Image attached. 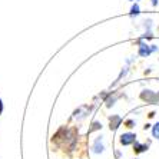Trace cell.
I'll list each match as a JSON object with an SVG mask.
<instances>
[{
	"mask_svg": "<svg viewBox=\"0 0 159 159\" xmlns=\"http://www.w3.org/2000/svg\"><path fill=\"white\" fill-rule=\"evenodd\" d=\"M141 99L146 103H156L159 102V98H158V93L152 92V90H143L141 93Z\"/></svg>",
	"mask_w": 159,
	"mask_h": 159,
	"instance_id": "1",
	"label": "cell"
},
{
	"mask_svg": "<svg viewBox=\"0 0 159 159\" xmlns=\"http://www.w3.org/2000/svg\"><path fill=\"white\" fill-rule=\"evenodd\" d=\"M135 142H136V135H135V133L128 132V133H123L122 136H120V143H122L123 146H128V145L135 143Z\"/></svg>",
	"mask_w": 159,
	"mask_h": 159,
	"instance_id": "2",
	"label": "cell"
},
{
	"mask_svg": "<svg viewBox=\"0 0 159 159\" xmlns=\"http://www.w3.org/2000/svg\"><path fill=\"white\" fill-rule=\"evenodd\" d=\"M120 123H122V118H120V116L112 115L111 118H109V128H111V130H116Z\"/></svg>",
	"mask_w": 159,
	"mask_h": 159,
	"instance_id": "3",
	"label": "cell"
},
{
	"mask_svg": "<svg viewBox=\"0 0 159 159\" xmlns=\"http://www.w3.org/2000/svg\"><path fill=\"white\" fill-rule=\"evenodd\" d=\"M103 149H105V146H103V142H102V136L96 138V139H95V143H93V146H92V151L95 152V153H102Z\"/></svg>",
	"mask_w": 159,
	"mask_h": 159,
	"instance_id": "4",
	"label": "cell"
},
{
	"mask_svg": "<svg viewBox=\"0 0 159 159\" xmlns=\"http://www.w3.org/2000/svg\"><path fill=\"white\" fill-rule=\"evenodd\" d=\"M146 149H148V145H141V143H138V142L133 143V151L136 152V153H142V152H145Z\"/></svg>",
	"mask_w": 159,
	"mask_h": 159,
	"instance_id": "5",
	"label": "cell"
},
{
	"mask_svg": "<svg viewBox=\"0 0 159 159\" xmlns=\"http://www.w3.org/2000/svg\"><path fill=\"white\" fill-rule=\"evenodd\" d=\"M149 53H151V49H149V46H146V44H142L141 49H139V55H141V56H148Z\"/></svg>",
	"mask_w": 159,
	"mask_h": 159,
	"instance_id": "6",
	"label": "cell"
},
{
	"mask_svg": "<svg viewBox=\"0 0 159 159\" xmlns=\"http://www.w3.org/2000/svg\"><path fill=\"white\" fill-rule=\"evenodd\" d=\"M99 129H102V123H100V122H93L92 123V128L89 129L88 133H92V132H95V130H99Z\"/></svg>",
	"mask_w": 159,
	"mask_h": 159,
	"instance_id": "7",
	"label": "cell"
},
{
	"mask_svg": "<svg viewBox=\"0 0 159 159\" xmlns=\"http://www.w3.org/2000/svg\"><path fill=\"white\" fill-rule=\"evenodd\" d=\"M152 136L156 138V139H159V122L152 128Z\"/></svg>",
	"mask_w": 159,
	"mask_h": 159,
	"instance_id": "8",
	"label": "cell"
},
{
	"mask_svg": "<svg viewBox=\"0 0 159 159\" xmlns=\"http://www.w3.org/2000/svg\"><path fill=\"white\" fill-rule=\"evenodd\" d=\"M125 125H126V128H133L135 126V120H126Z\"/></svg>",
	"mask_w": 159,
	"mask_h": 159,
	"instance_id": "9",
	"label": "cell"
},
{
	"mask_svg": "<svg viewBox=\"0 0 159 159\" xmlns=\"http://www.w3.org/2000/svg\"><path fill=\"white\" fill-rule=\"evenodd\" d=\"M2 112H3V102L0 99V115H2Z\"/></svg>",
	"mask_w": 159,
	"mask_h": 159,
	"instance_id": "10",
	"label": "cell"
},
{
	"mask_svg": "<svg viewBox=\"0 0 159 159\" xmlns=\"http://www.w3.org/2000/svg\"><path fill=\"white\" fill-rule=\"evenodd\" d=\"M149 128H151V125H149V123H146V125L143 126V129H145V130H146V129H149Z\"/></svg>",
	"mask_w": 159,
	"mask_h": 159,
	"instance_id": "11",
	"label": "cell"
},
{
	"mask_svg": "<svg viewBox=\"0 0 159 159\" xmlns=\"http://www.w3.org/2000/svg\"><path fill=\"white\" fill-rule=\"evenodd\" d=\"M158 98H159V93H158Z\"/></svg>",
	"mask_w": 159,
	"mask_h": 159,
	"instance_id": "12",
	"label": "cell"
}]
</instances>
